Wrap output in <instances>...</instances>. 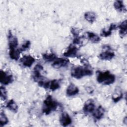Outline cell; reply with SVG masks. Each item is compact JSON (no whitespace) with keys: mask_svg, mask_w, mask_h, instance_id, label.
Segmentation results:
<instances>
[{"mask_svg":"<svg viewBox=\"0 0 127 127\" xmlns=\"http://www.w3.org/2000/svg\"><path fill=\"white\" fill-rule=\"evenodd\" d=\"M96 80L99 83L108 85L113 84L116 80L115 75L109 71H97L96 72Z\"/></svg>","mask_w":127,"mask_h":127,"instance_id":"1","label":"cell"},{"mask_svg":"<svg viewBox=\"0 0 127 127\" xmlns=\"http://www.w3.org/2000/svg\"><path fill=\"white\" fill-rule=\"evenodd\" d=\"M93 73V70L88 66H75L71 69L70 72L71 76L76 79H80L85 76H90Z\"/></svg>","mask_w":127,"mask_h":127,"instance_id":"2","label":"cell"},{"mask_svg":"<svg viewBox=\"0 0 127 127\" xmlns=\"http://www.w3.org/2000/svg\"><path fill=\"white\" fill-rule=\"evenodd\" d=\"M58 103L53 99L52 96L49 95L43 101L42 112L45 115H49L57 110L58 107Z\"/></svg>","mask_w":127,"mask_h":127,"instance_id":"3","label":"cell"},{"mask_svg":"<svg viewBox=\"0 0 127 127\" xmlns=\"http://www.w3.org/2000/svg\"><path fill=\"white\" fill-rule=\"evenodd\" d=\"M43 66L40 64H37L33 70V79L35 82H38L44 79V76L41 74V71L43 70Z\"/></svg>","mask_w":127,"mask_h":127,"instance_id":"4","label":"cell"},{"mask_svg":"<svg viewBox=\"0 0 127 127\" xmlns=\"http://www.w3.org/2000/svg\"><path fill=\"white\" fill-rule=\"evenodd\" d=\"M13 81V77L11 74L7 72L1 70L0 72V82L3 85H8Z\"/></svg>","mask_w":127,"mask_h":127,"instance_id":"5","label":"cell"},{"mask_svg":"<svg viewBox=\"0 0 127 127\" xmlns=\"http://www.w3.org/2000/svg\"><path fill=\"white\" fill-rule=\"evenodd\" d=\"M106 49L99 55V58L101 60L110 61L115 56V54L114 52L111 50V48L108 46H107Z\"/></svg>","mask_w":127,"mask_h":127,"instance_id":"6","label":"cell"},{"mask_svg":"<svg viewBox=\"0 0 127 127\" xmlns=\"http://www.w3.org/2000/svg\"><path fill=\"white\" fill-rule=\"evenodd\" d=\"M7 39L9 50L15 49L17 48V46L18 45V39L15 36L13 35L12 33L10 31H8Z\"/></svg>","mask_w":127,"mask_h":127,"instance_id":"7","label":"cell"},{"mask_svg":"<svg viewBox=\"0 0 127 127\" xmlns=\"http://www.w3.org/2000/svg\"><path fill=\"white\" fill-rule=\"evenodd\" d=\"M95 109V104L94 101L92 99H88L87 100L83 107V111L86 114L92 113Z\"/></svg>","mask_w":127,"mask_h":127,"instance_id":"8","label":"cell"},{"mask_svg":"<svg viewBox=\"0 0 127 127\" xmlns=\"http://www.w3.org/2000/svg\"><path fill=\"white\" fill-rule=\"evenodd\" d=\"M78 48L73 44H70L67 47V50L63 54V55L65 57L74 58L77 56Z\"/></svg>","mask_w":127,"mask_h":127,"instance_id":"9","label":"cell"},{"mask_svg":"<svg viewBox=\"0 0 127 127\" xmlns=\"http://www.w3.org/2000/svg\"><path fill=\"white\" fill-rule=\"evenodd\" d=\"M35 62V59L30 55L23 56L20 59V62L25 67H31L34 63Z\"/></svg>","mask_w":127,"mask_h":127,"instance_id":"10","label":"cell"},{"mask_svg":"<svg viewBox=\"0 0 127 127\" xmlns=\"http://www.w3.org/2000/svg\"><path fill=\"white\" fill-rule=\"evenodd\" d=\"M69 61L67 59L57 58L52 64V66L55 68H59L64 67L68 64Z\"/></svg>","mask_w":127,"mask_h":127,"instance_id":"11","label":"cell"},{"mask_svg":"<svg viewBox=\"0 0 127 127\" xmlns=\"http://www.w3.org/2000/svg\"><path fill=\"white\" fill-rule=\"evenodd\" d=\"M60 123L62 126H68L72 123L71 118L67 113L64 112L61 115L60 118Z\"/></svg>","mask_w":127,"mask_h":127,"instance_id":"12","label":"cell"},{"mask_svg":"<svg viewBox=\"0 0 127 127\" xmlns=\"http://www.w3.org/2000/svg\"><path fill=\"white\" fill-rule=\"evenodd\" d=\"M79 90L77 86L72 83H70L66 90V94L68 96H73L79 93Z\"/></svg>","mask_w":127,"mask_h":127,"instance_id":"13","label":"cell"},{"mask_svg":"<svg viewBox=\"0 0 127 127\" xmlns=\"http://www.w3.org/2000/svg\"><path fill=\"white\" fill-rule=\"evenodd\" d=\"M104 114V109L101 106H99L97 108H95L94 111L93 112L92 116L95 119L97 120H99L103 117Z\"/></svg>","mask_w":127,"mask_h":127,"instance_id":"14","label":"cell"},{"mask_svg":"<svg viewBox=\"0 0 127 127\" xmlns=\"http://www.w3.org/2000/svg\"><path fill=\"white\" fill-rule=\"evenodd\" d=\"M117 28H118V26L116 24L112 23L111 24L108 30H107L105 28H104L102 30V31H101L100 35L104 37H108L112 34V31L116 29Z\"/></svg>","mask_w":127,"mask_h":127,"instance_id":"15","label":"cell"},{"mask_svg":"<svg viewBox=\"0 0 127 127\" xmlns=\"http://www.w3.org/2000/svg\"><path fill=\"white\" fill-rule=\"evenodd\" d=\"M21 52L19 48L9 50V56L11 60L17 61L20 58Z\"/></svg>","mask_w":127,"mask_h":127,"instance_id":"16","label":"cell"},{"mask_svg":"<svg viewBox=\"0 0 127 127\" xmlns=\"http://www.w3.org/2000/svg\"><path fill=\"white\" fill-rule=\"evenodd\" d=\"M84 17L85 19L89 23H93L97 18L96 14L93 11L86 12L84 14Z\"/></svg>","mask_w":127,"mask_h":127,"instance_id":"17","label":"cell"},{"mask_svg":"<svg viewBox=\"0 0 127 127\" xmlns=\"http://www.w3.org/2000/svg\"><path fill=\"white\" fill-rule=\"evenodd\" d=\"M86 34L87 39L92 43H97L101 40L100 37L98 35L92 32H87Z\"/></svg>","mask_w":127,"mask_h":127,"instance_id":"18","label":"cell"},{"mask_svg":"<svg viewBox=\"0 0 127 127\" xmlns=\"http://www.w3.org/2000/svg\"><path fill=\"white\" fill-rule=\"evenodd\" d=\"M123 97V93L120 88H116L112 96V99L114 102L117 103L121 100Z\"/></svg>","mask_w":127,"mask_h":127,"instance_id":"19","label":"cell"},{"mask_svg":"<svg viewBox=\"0 0 127 127\" xmlns=\"http://www.w3.org/2000/svg\"><path fill=\"white\" fill-rule=\"evenodd\" d=\"M6 107L8 110L14 113H17L18 110V105L13 99H11L8 101L6 105Z\"/></svg>","mask_w":127,"mask_h":127,"instance_id":"20","label":"cell"},{"mask_svg":"<svg viewBox=\"0 0 127 127\" xmlns=\"http://www.w3.org/2000/svg\"><path fill=\"white\" fill-rule=\"evenodd\" d=\"M127 20H125L123 22H122L118 26V27L119 28V33L121 36L124 37L126 36L127 35Z\"/></svg>","mask_w":127,"mask_h":127,"instance_id":"21","label":"cell"},{"mask_svg":"<svg viewBox=\"0 0 127 127\" xmlns=\"http://www.w3.org/2000/svg\"><path fill=\"white\" fill-rule=\"evenodd\" d=\"M60 87L61 84L60 80L57 79H53L51 81H50L48 89H50L53 91H54L60 88Z\"/></svg>","mask_w":127,"mask_h":127,"instance_id":"22","label":"cell"},{"mask_svg":"<svg viewBox=\"0 0 127 127\" xmlns=\"http://www.w3.org/2000/svg\"><path fill=\"white\" fill-rule=\"evenodd\" d=\"M114 6L116 10L120 12H126L127 11L123 0H118L115 1L114 3Z\"/></svg>","mask_w":127,"mask_h":127,"instance_id":"23","label":"cell"},{"mask_svg":"<svg viewBox=\"0 0 127 127\" xmlns=\"http://www.w3.org/2000/svg\"><path fill=\"white\" fill-rule=\"evenodd\" d=\"M42 57L44 60L47 62H53L57 58L56 55L54 53L44 54L42 55Z\"/></svg>","mask_w":127,"mask_h":127,"instance_id":"24","label":"cell"},{"mask_svg":"<svg viewBox=\"0 0 127 127\" xmlns=\"http://www.w3.org/2000/svg\"><path fill=\"white\" fill-rule=\"evenodd\" d=\"M8 123V119L7 117L3 112H1L0 113V126L3 127L7 124Z\"/></svg>","mask_w":127,"mask_h":127,"instance_id":"25","label":"cell"},{"mask_svg":"<svg viewBox=\"0 0 127 127\" xmlns=\"http://www.w3.org/2000/svg\"><path fill=\"white\" fill-rule=\"evenodd\" d=\"M31 46V42L29 40H27L25 41L21 45V47L19 48V50L21 52L25 51L29 49Z\"/></svg>","mask_w":127,"mask_h":127,"instance_id":"26","label":"cell"},{"mask_svg":"<svg viewBox=\"0 0 127 127\" xmlns=\"http://www.w3.org/2000/svg\"><path fill=\"white\" fill-rule=\"evenodd\" d=\"M0 98L1 100H5L7 99V91L5 88L4 86H0Z\"/></svg>","mask_w":127,"mask_h":127,"instance_id":"27","label":"cell"}]
</instances>
